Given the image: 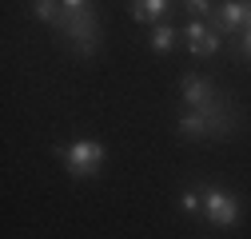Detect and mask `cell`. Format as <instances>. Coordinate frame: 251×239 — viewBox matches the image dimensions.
Wrapping results in <instances>:
<instances>
[{
	"label": "cell",
	"mask_w": 251,
	"mask_h": 239,
	"mask_svg": "<svg viewBox=\"0 0 251 239\" xmlns=\"http://www.w3.org/2000/svg\"><path fill=\"white\" fill-rule=\"evenodd\" d=\"M247 24H251V0H247Z\"/></svg>",
	"instance_id": "15"
},
{
	"label": "cell",
	"mask_w": 251,
	"mask_h": 239,
	"mask_svg": "<svg viewBox=\"0 0 251 239\" xmlns=\"http://www.w3.org/2000/svg\"><path fill=\"white\" fill-rule=\"evenodd\" d=\"M179 92L192 108H203V112H215V108H227V100L211 88V80H203L200 72H183L179 76Z\"/></svg>",
	"instance_id": "4"
},
{
	"label": "cell",
	"mask_w": 251,
	"mask_h": 239,
	"mask_svg": "<svg viewBox=\"0 0 251 239\" xmlns=\"http://www.w3.org/2000/svg\"><path fill=\"white\" fill-rule=\"evenodd\" d=\"M183 4L196 12V20H207V16H215V4H211V0H183Z\"/></svg>",
	"instance_id": "12"
},
{
	"label": "cell",
	"mask_w": 251,
	"mask_h": 239,
	"mask_svg": "<svg viewBox=\"0 0 251 239\" xmlns=\"http://www.w3.org/2000/svg\"><path fill=\"white\" fill-rule=\"evenodd\" d=\"M215 24H219V32H239L247 24V0H224L215 12Z\"/></svg>",
	"instance_id": "7"
},
{
	"label": "cell",
	"mask_w": 251,
	"mask_h": 239,
	"mask_svg": "<svg viewBox=\"0 0 251 239\" xmlns=\"http://www.w3.org/2000/svg\"><path fill=\"white\" fill-rule=\"evenodd\" d=\"M179 212H187V215H200V212H203V195H196V191H183V195H179Z\"/></svg>",
	"instance_id": "11"
},
{
	"label": "cell",
	"mask_w": 251,
	"mask_h": 239,
	"mask_svg": "<svg viewBox=\"0 0 251 239\" xmlns=\"http://www.w3.org/2000/svg\"><path fill=\"white\" fill-rule=\"evenodd\" d=\"M231 108H215V112H203V108H187L179 116V136H227L231 132Z\"/></svg>",
	"instance_id": "3"
},
{
	"label": "cell",
	"mask_w": 251,
	"mask_h": 239,
	"mask_svg": "<svg viewBox=\"0 0 251 239\" xmlns=\"http://www.w3.org/2000/svg\"><path fill=\"white\" fill-rule=\"evenodd\" d=\"M32 12L44 20V24H60V20H64V0H32Z\"/></svg>",
	"instance_id": "10"
},
{
	"label": "cell",
	"mask_w": 251,
	"mask_h": 239,
	"mask_svg": "<svg viewBox=\"0 0 251 239\" xmlns=\"http://www.w3.org/2000/svg\"><path fill=\"white\" fill-rule=\"evenodd\" d=\"M239 52H243V56H251V28H247L243 40H239Z\"/></svg>",
	"instance_id": "14"
},
{
	"label": "cell",
	"mask_w": 251,
	"mask_h": 239,
	"mask_svg": "<svg viewBox=\"0 0 251 239\" xmlns=\"http://www.w3.org/2000/svg\"><path fill=\"white\" fill-rule=\"evenodd\" d=\"M148 44H151V52H160V56H164V52H172V48H176V28H172V24H164V20H160V24H151Z\"/></svg>",
	"instance_id": "9"
},
{
	"label": "cell",
	"mask_w": 251,
	"mask_h": 239,
	"mask_svg": "<svg viewBox=\"0 0 251 239\" xmlns=\"http://www.w3.org/2000/svg\"><path fill=\"white\" fill-rule=\"evenodd\" d=\"M203 219L215 227H235L239 223V199L219 191V188H207L203 191Z\"/></svg>",
	"instance_id": "5"
},
{
	"label": "cell",
	"mask_w": 251,
	"mask_h": 239,
	"mask_svg": "<svg viewBox=\"0 0 251 239\" xmlns=\"http://www.w3.org/2000/svg\"><path fill=\"white\" fill-rule=\"evenodd\" d=\"M92 4H96V0H64L68 12H76V8H92Z\"/></svg>",
	"instance_id": "13"
},
{
	"label": "cell",
	"mask_w": 251,
	"mask_h": 239,
	"mask_svg": "<svg viewBox=\"0 0 251 239\" xmlns=\"http://www.w3.org/2000/svg\"><path fill=\"white\" fill-rule=\"evenodd\" d=\"M104 156H108V152H104V143H100V140H88V136L56 147V160L68 167L72 179H92V175H100Z\"/></svg>",
	"instance_id": "2"
},
{
	"label": "cell",
	"mask_w": 251,
	"mask_h": 239,
	"mask_svg": "<svg viewBox=\"0 0 251 239\" xmlns=\"http://www.w3.org/2000/svg\"><path fill=\"white\" fill-rule=\"evenodd\" d=\"M56 32L68 36L76 56H84V60H92L100 52V16H96V8H76V12L64 8V20L56 24Z\"/></svg>",
	"instance_id": "1"
},
{
	"label": "cell",
	"mask_w": 251,
	"mask_h": 239,
	"mask_svg": "<svg viewBox=\"0 0 251 239\" xmlns=\"http://www.w3.org/2000/svg\"><path fill=\"white\" fill-rule=\"evenodd\" d=\"M168 4H172V0H132V16L140 24H160L164 12H168Z\"/></svg>",
	"instance_id": "8"
},
{
	"label": "cell",
	"mask_w": 251,
	"mask_h": 239,
	"mask_svg": "<svg viewBox=\"0 0 251 239\" xmlns=\"http://www.w3.org/2000/svg\"><path fill=\"white\" fill-rule=\"evenodd\" d=\"M187 48H192V56H215L219 52V32H211L207 20H187Z\"/></svg>",
	"instance_id": "6"
}]
</instances>
